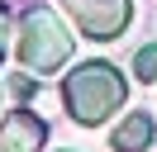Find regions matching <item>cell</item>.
Returning a JSON list of instances; mask_svg holds the SVG:
<instances>
[{"label":"cell","instance_id":"obj_7","mask_svg":"<svg viewBox=\"0 0 157 152\" xmlns=\"http://www.w3.org/2000/svg\"><path fill=\"white\" fill-rule=\"evenodd\" d=\"M5 43H10V14L0 10V57H5Z\"/></svg>","mask_w":157,"mask_h":152},{"label":"cell","instance_id":"obj_6","mask_svg":"<svg viewBox=\"0 0 157 152\" xmlns=\"http://www.w3.org/2000/svg\"><path fill=\"white\" fill-rule=\"evenodd\" d=\"M133 76L143 86H157V43H147V48L133 52Z\"/></svg>","mask_w":157,"mask_h":152},{"label":"cell","instance_id":"obj_8","mask_svg":"<svg viewBox=\"0 0 157 152\" xmlns=\"http://www.w3.org/2000/svg\"><path fill=\"white\" fill-rule=\"evenodd\" d=\"M0 114H5V81H0Z\"/></svg>","mask_w":157,"mask_h":152},{"label":"cell","instance_id":"obj_5","mask_svg":"<svg viewBox=\"0 0 157 152\" xmlns=\"http://www.w3.org/2000/svg\"><path fill=\"white\" fill-rule=\"evenodd\" d=\"M152 138H157V119H152L147 109H133V114H124V119L114 124L109 147H114V152H147Z\"/></svg>","mask_w":157,"mask_h":152},{"label":"cell","instance_id":"obj_9","mask_svg":"<svg viewBox=\"0 0 157 152\" xmlns=\"http://www.w3.org/2000/svg\"><path fill=\"white\" fill-rule=\"evenodd\" d=\"M57 152H71V147H57Z\"/></svg>","mask_w":157,"mask_h":152},{"label":"cell","instance_id":"obj_3","mask_svg":"<svg viewBox=\"0 0 157 152\" xmlns=\"http://www.w3.org/2000/svg\"><path fill=\"white\" fill-rule=\"evenodd\" d=\"M62 10L95 43H109L133 24V0H62Z\"/></svg>","mask_w":157,"mask_h":152},{"label":"cell","instance_id":"obj_1","mask_svg":"<svg viewBox=\"0 0 157 152\" xmlns=\"http://www.w3.org/2000/svg\"><path fill=\"white\" fill-rule=\"evenodd\" d=\"M128 100V81L114 62L105 57H90V62H76L67 76H62V109L71 114V124L81 128H100L109 124Z\"/></svg>","mask_w":157,"mask_h":152},{"label":"cell","instance_id":"obj_2","mask_svg":"<svg viewBox=\"0 0 157 152\" xmlns=\"http://www.w3.org/2000/svg\"><path fill=\"white\" fill-rule=\"evenodd\" d=\"M14 57L33 76H57L71 62V33L48 5H29L14 24Z\"/></svg>","mask_w":157,"mask_h":152},{"label":"cell","instance_id":"obj_4","mask_svg":"<svg viewBox=\"0 0 157 152\" xmlns=\"http://www.w3.org/2000/svg\"><path fill=\"white\" fill-rule=\"evenodd\" d=\"M48 142V124L38 119L33 109H10L0 114V152H43Z\"/></svg>","mask_w":157,"mask_h":152}]
</instances>
